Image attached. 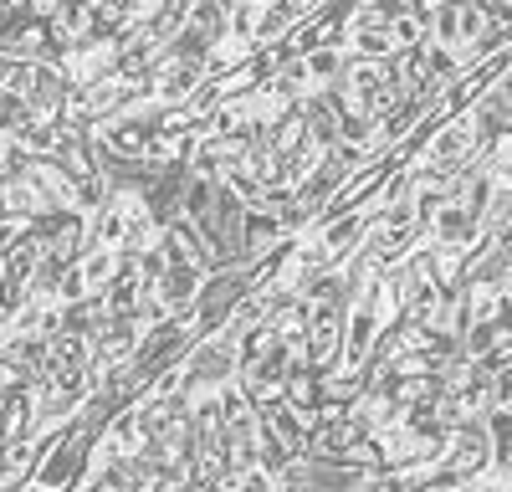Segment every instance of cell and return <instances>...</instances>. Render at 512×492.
<instances>
[{"instance_id": "obj_1", "label": "cell", "mask_w": 512, "mask_h": 492, "mask_svg": "<svg viewBox=\"0 0 512 492\" xmlns=\"http://www.w3.org/2000/svg\"><path fill=\"white\" fill-rule=\"evenodd\" d=\"M200 82H205L200 57H169V47H164V62H159V72H154V108H164V113L185 108V103L195 98Z\"/></svg>"}, {"instance_id": "obj_2", "label": "cell", "mask_w": 512, "mask_h": 492, "mask_svg": "<svg viewBox=\"0 0 512 492\" xmlns=\"http://www.w3.org/2000/svg\"><path fill=\"white\" fill-rule=\"evenodd\" d=\"M466 159H472V134H466V118H446L441 129L425 139V149H420V164H431L436 175H456Z\"/></svg>"}, {"instance_id": "obj_3", "label": "cell", "mask_w": 512, "mask_h": 492, "mask_svg": "<svg viewBox=\"0 0 512 492\" xmlns=\"http://www.w3.org/2000/svg\"><path fill=\"white\" fill-rule=\"evenodd\" d=\"M93 134L103 139V149H108L113 159H123V164H128V159H144L154 123H149V118H113V123H98Z\"/></svg>"}, {"instance_id": "obj_4", "label": "cell", "mask_w": 512, "mask_h": 492, "mask_svg": "<svg viewBox=\"0 0 512 492\" xmlns=\"http://www.w3.org/2000/svg\"><path fill=\"white\" fill-rule=\"evenodd\" d=\"M200 282H205V272H195V267H164V277L149 282V287H154V298H159L164 313H180V308H195Z\"/></svg>"}, {"instance_id": "obj_5", "label": "cell", "mask_w": 512, "mask_h": 492, "mask_svg": "<svg viewBox=\"0 0 512 492\" xmlns=\"http://www.w3.org/2000/svg\"><path fill=\"white\" fill-rule=\"evenodd\" d=\"M472 241H477V221L466 216L461 205H446L431 221V231H425V246H441V252H466Z\"/></svg>"}, {"instance_id": "obj_6", "label": "cell", "mask_w": 512, "mask_h": 492, "mask_svg": "<svg viewBox=\"0 0 512 492\" xmlns=\"http://www.w3.org/2000/svg\"><path fill=\"white\" fill-rule=\"evenodd\" d=\"M72 267H77V277H82L88 293H103V287L113 282V272H118V252H113V246H88Z\"/></svg>"}, {"instance_id": "obj_7", "label": "cell", "mask_w": 512, "mask_h": 492, "mask_svg": "<svg viewBox=\"0 0 512 492\" xmlns=\"http://www.w3.org/2000/svg\"><path fill=\"white\" fill-rule=\"evenodd\" d=\"M297 67H303L308 93H318V88H328V82H338V72H344V47H318L308 57H297Z\"/></svg>"}, {"instance_id": "obj_8", "label": "cell", "mask_w": 512, "mask_h": 492, "mask_svg": "<svg viewBox=\"0 0 512 492\" xmlns=\"http://www.w3.org/2000/svg\"><path fill=\"white\" fill-rule=\"evenodd\" d=\"M344 52L359 57V62L384 67V62L395 57V41H390V31H384V26H374V31H349V36H344Z\"/></svg>"}, {"instance_id": "obj_9", "label": "cell", "mask_w": 512, "mask_h": 492, "mask_svg": "<svg viewBox=\"0 0 512 492\" xmlns=\"http://www.w3.org/2000/svg\"><path fill=\"white\" fill-rule=\"evenodd\" d=\"M256 16H262V0H226V41H236V47L251 52Z\"/></svg>"}, {"instance_id": "obj_10", "label": "cell", "mask_w": 512, "mask_h": 492, "mask_svg": "<svg viewBox=\"0 0 512 492\" xmlns=\"http://www.w3.org/2000/svg\"><path fill=\"white\" fill-rule=\"evenodd\" d=\"M246 47H236V41H216V47H205L200 52V67H205V77L216 82V77H231L236 67H246Z\"/></svg>"}, {"instance_id": "obj_11", "label": "cell", "mask_w": 512, "mask_h": 492, "mask_svg": "<svg viewBox=\"0 0 512 492\" xmlns=\"http://www.w3.org/2000/svg\"><path fill=\"white\" fill-rule=\"evenodd\" d=\"M210 200H216V180H195V175H185V185H180V221H200L205 211H210Z\"/></svg>"}, {"instance_id": "obj_12", "label": "cell", "mask_w": 512, "mask_h": 492, "mask_svg": "<svg viewBox=\"0 0 512 492\" xmlns=\"http://www.w3.org/2000/svg\"><path fill=\"white\" fill-rule=\"evenodd\" d=\"M390 41H395V52H415V47H425V21L415 16V11H405V16H395L390 26Z\"/></svg>"}, {"instance_id": "obj_13", "label": "cell", "mask_w": 512, "mask_h": 492, "mask_svg": "<svg viewBox=\"0 0 512 492\" xmlns=\"http://www.w3.org/2000/svg\"><path fill=\"white\" fill-rule=\"evenodd\" d=\"M26 118H31V113H26V98H16V93H0V139H11Z\"/></svg>"}, {"instance_id": "obj_14", "label": "cell", "mask_w": 512, "mask_h": 492, "mask_svg": "<svg viewBox=\"0 0 512 492\" xmlns=\"http://www.w3.org/2000/svg\"><path fill=\"white\" fill-rule=\"evenodd\" d=\"M26 241V221H11V216H0V257L16 252V246Z\"/></svg>"}, {"instance_id": "obj_15", "label": "cell", "mask_w": 512, "mask_h": 492, "mask_svg": "<svg viewBox=\"0 0 512 492\" xmlns=\"http://www.w3.org/2000/svg\"><path fill=\"white\" fill-rule=\"evenodd\" d=\"M472 6H477L492 26H507V0H472Z\"/></svg>"}, {"instance_id": "obj_16", "label": "cell", "mask_w": 512, "mask_h": 492, "mask_svg": "<svg viewBox=\"0 0 512 492\" xmlns=\"http://www.w3.org/2000/svg\"><path fill=\"white\" fill-rule=\"evenodd\" d=\"M297 6H303V11H308V16H318V11H323V6H328V0H297Z\"/></svg>"}, {"instance_id": "obj_17", "label": "cell", "mask_w": 512, "mask_h": 492, "mask_svg": "<svg viewBox=\"0 0 512 492\" xmlns=\"http://www.w3.org/2000/svg\"><path fill=\"white\" fill-rule=\"evenodd\" d=\"M0 149H6V139H0Z\"/></svg>"}]
</instances>
